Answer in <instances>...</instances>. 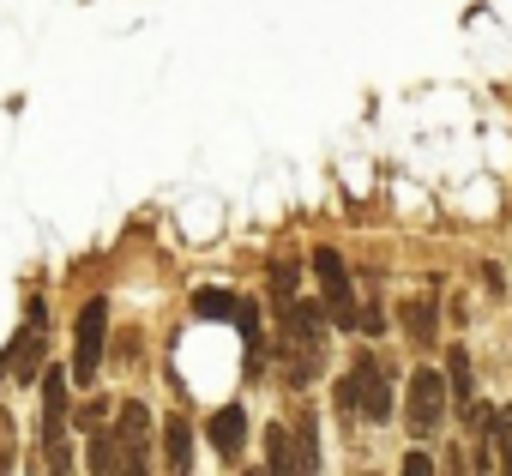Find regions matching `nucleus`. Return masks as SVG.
<instances>
[{"mask_svg":"<svg viewBox=\"0 0 512 476\" xmlns=\"http://www.w3.org/2000/svg\"><path fill=\"white\" fill-rule=\"evenodd\" d=\"M284 368H290V386H314L326 374V302H284Z\"/></svg>","mask_w":512,"mask_h":476,"instance_id":"nucleus-1","label":"nucleus"},{"mask_svg":"<svg viewBox=\"0 0 512 476\" xmlns=\"http://www.w3.org/2000/svg\"><path fill=\"white\" fill-rule=\"evenodd\" d=\"M338 404L362 422H386L392 416V368L380 356H356L350 374L338 380Z\"/></svg>","mask_w":512,"mask_h":476,"instance_id":"nucleus-2","label":"nucleus"},{"mask_svg":"<svg viewBox=\"0 0 512 476\" xmlns=\"http://www.w3.org/2000/svg\"><path fill=\"white\" fill-rule=\"evenodd\" d=\"M103 344H109V302H103V296H91V302L79 308V326H73V362H67L73 386H97Z\"/></svg>","mask_w":512,"mask_h":476,"instance_id":"nucleus-3","label":"nucleus"},{"mask_svg":"<svg viewBox=\"0 0 512 476\" xmlns=\"http://www.w3.org/2000/svg\"><path fill=\"white\" fill-rule=\"evenodd\" d=\"M446 410H452L446 374H434V368H416V374H410V392H404V428H410L416 440H428V434L446 422Z\"/></svg>","mask_w":512,"mask_h":476,"instance_id":"nucleus-4","label":"nucleus"},{"mask_svg":"<svg viewBox=\"0 0 512 476\" xmlns=\"http://www.w3.org/2000/svg\"><path fill=\"white\" fill-rule=\"evenodd\" d=\"M314 272H320V290H326V320L356 326V290H350V266L338 260V248H314Z\"/></svg>","mask_w":512,"mask_h":476,"instance_id":"nucleus-5","label":"nucleus"},{"mask_svg":"<svg viewBox=\"0 0 512 476\" xmlns=\"http://www.w3.org/2000/svg\"><path fill=\"white\" fill-rule=\"evenodd\" d=\"M145 440H151V410L139 398H121L115 404V446H121L127 476H145Z\"/></svg>","mask_w":512,"mask_h":476,"instance_id":"nucleus-6","label":"nucleus"},{"mask_svg":"<svg viewBox=\"0 0 512 476\" xmlns=\"http://www.w3.org/2000/svg\"><path fill=\"white\" fill-rule=\"evenodd\" d=\"M43 350H49V332H43V302H31V320L19 326V338H13V350H7V374H13L19 386L43 380Z\"/></svg>","mask_w":512,"mask_h":476,"instance_id":"nucleus-7","label":"nucleus"},{"mask_svg":"<svg viewBox=\"0 0 512 476\" xmlns=\"http://www.w3.org/2000/svg\"><path fill=\"white\" fill-rule=\"evenodd\" d=\"M67 386H73V374H67V368H49V374H43V446H49V440H61V428H67V416H73Z\"/></svg>","mask_w":512,"mask_h":476,"instance_id":"nucleus-8","label":"nucleus"},{"mask_svg":"<svg viewBox=\"0 0 512 476\" xmlns=\"http://www.w3.org/2000/svg\"><path fill=\"white\" fill-rule=\"evenodd\" d=\"M205 440L229 458V452H241V440H247V410L241 404H223V410H211L205 416Z\"/></svg>","mask_w":512,"mask_h":476,"instance_id":"nucleus-9","label":"nucleus"},{"mask_svg":"<svg viewBox=\"0 0 512 476\" xmlns=\"http://www.w3.org/2000/svg\"><path fill=\"white\" fill-rule=\"evenodd\" d=\"M290 470H302V476H314V470H320V422H314V410H296V440H290Z\"/></svg>","mask_w":512,"mask_h":476,"instance_id":"nucleus-10","label":"nucleus"},{"mask_svg":"<svg viewBox=\"0 0 512 476\" xmlns=\"http://www.w3.org/2000/svg\"><path fill=\"white\" fill-rule=\"evenodd\" d=\"M482 434H488L494 464H500V470H512V404H494V410H488V422H482Z\"/></svg>","mask_w":512,"mask_h":476,"instance_id":"nucleus-11","label":"nucleus"},{"mask_svg":"<svg viewBox=\"0 0 512 476\" xmlns=\"http://www.w3.org/2000/svg\"><path fill=\"white\" fill-rule=\"evenodd\" d=\"M163 464L169 470H193V428H187V416H169V428H163Z\"/></svg>","mask_w":512,"mask_h":476,"instance_id":"nucleus-12","label":"nucleus"},{"mask_svg":"<svg viewBox=\"0 0 512 476\" xmlns=\"http://www.w3.org/2000/svg\"><path fill=\"white\" fill-rule=\"evenodd\" d=\"M434 326H440L434 302H404V332H410V344H416V350H428V344H434Z\"/></svg>","mask_w":512,"mask_h":476,"instance_id":"nucleus-13","label":"nucleus"},{"mask_svg":"<svg viewBox=\"0 0 512 476\" xmlns=\"http://www.w3.org/2000/svg\"><path fill=\"white\" fill-rule=\"evenodd\" d=\"M296 284H302V260H296V254H278V260H272V302H278V308L296 302Z\"/></svg>","mask_w":512,"mask_h":476,"instance_id":"nucleus-14","label":"nucleus"},{"mask_svg":"<svg viewBox=\"0 0 512 476\" xmlns=\"http://www.w3.org/2000/svg\"><path fill=\"white\" fill-rule=\"evenodd\" d=\"M235 302H241V296H229V290H199V296H193V314H199V320H235Z\"/></svg>","mask_w":512,"mask_h":476,"instance_id":"nucleus-15","label":"nucleus"},{"mask_svg":"<svg viewBox=\"0 0 512 476\" xmlns=\"http://www.w3.org/2000/svg\"><path fill=\"white\" fill-rule=\"evenodd\" d=\"M97 476H109V470H121V446H115V434H103V428H91V458H85Z\"/></svg>","mask_w":512,"mask_h":476,"instance_id":"nucleus-16","label":"nucleus"},{"mask_svg":"<svg viewBox=\"0 0 512 476\" xmlns=\"http://www.w3.org/2000/svg\"><path fill=\"white\" fill-rule=\"evenodd\" d=\"M109 416H115V398H91V404H79V410H73V422H79V428H103Z\"/></svg>","mask_w":512,"mask_h":476,"instance_id":"nucleus-17","label":"nucleus"},{"mask_svg":"<svg viewBox=\"0 0 512 476\" xmlns=\"http://www.w3.org/2000/svg\"><path fill=\"white\" fill-rule=\"evenodd\" d=\"M266 452H272V470H290V428H284V422H272Z\"/></svg>","mask_w":512,"mask_h":476,"instance_id":"nucleus-18","label":"nucleus"},{"mask_svg":"<svg viewBox=\"0 0 512 476\" xmlns=\"http://www.w3.org/2000/svg\"><path fill=\"white\" fill-rule=\"evenodd\" d=\"M356 332L380 338V332H386V314H380V308H368V302H356Z\"/></svg>","mask_w":512,"mask_h":476,"instance_id":"nucleus-19","label":"nucleus"},{"mask_svg":"<svg viewBox=\"0 0 512 476\" xmlns=\"http://www.w3.org/2000/svg\"><path fill=\"white\" fill-rule=\"evenodd\" d=\"M0 470H13V422L0 416Z\"/></svg>","mask_w":512,"mask_h":476,"instance_id":"nucleus-20","label":"nucleus"},{"mask_svg":"<svg viewBox=\"0 0 512 476\" xmlns=\"http://www.w3.org/2000/svg\"><path fill=\"white\" fill-rule=\"evenodd\" d=\"M428 470H434L428 452H404V476H428Z\"/></svg>","mask_w":512,"mask_h":476,"instance_id":"nucleus-21","label":"nucleus"}]
</instances>
